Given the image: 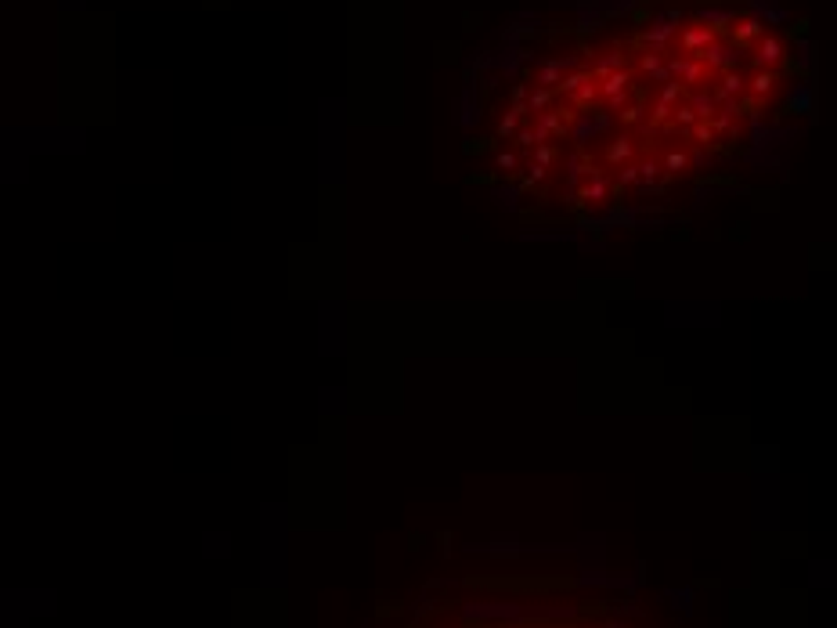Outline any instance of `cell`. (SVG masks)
Masks as SVG:
<instances>
[{"label":"cell","mask_w":837,"mask_h":628,"mask_svg":"<svg viewBox=\"0 0 837 628\" xmlns=\"http://www.w3.org/2000/svg\"><path fill=\"white\" fill-rule=\"evenodd\" d=\"M664 72H668V80H679L686 91H697V87H704L707 84V69L697 62V58H679V55H671V58H664Z\"/></svg>","instance_id":"6da1fadb"},{"label":"cell","mask_w":837,"mask_h":628,"mask_svg":"<svg viewBox=\"0 0 837 628\" xmlns=\"http://www.w3.org/2000/svg\"><path fill=\"white\" fill-rule=\"evenodd\" d=\"M571 206L574 210H581V206H595V203H603V199H610V177H607V170H595V174H588L571 195Z\"/></svg>","instance_id":"7a4b0ae2"},{"label":"cell","mask_w":837,"mask_h":628,"mask_svg":"<svg viewBox=\"0 0 837 628\" xmlns=\"http://www.w3.org/2000/svg\"><path fill=\"white\" fill-rule=\"evenodd\" d=\"M631 69L624 65V69H617V72H610V76H603V80H595V91H600V98L617 112L624 101H628V91H631Z\"/></svg>","instance_id":"3957f363"},{"label":"cell","mask_w":837,"mask_h":628,"mask_svg":"<svg viewBox=\"0 0 837 628\" xmlns=\"http://www.w3.org/2000/svg\"><path fill=\"white\" fill-rule=\"evenodd\" d=\"M679 36V51L686 55V58H700L714 40H719V33H711L707 26H700V22H690L682 33H675Z\"/></svg>","instance_id":"277c9868"},{"label":"cell","mask_w":837,"mask_h":628,"mask_svg":"<svg viewBox=\"0 0 837 628\" xmlns=\"http://www.w3.org/2000/svg\"><path fill=\"white\" fill-rule=\"evenodd\" d=\"M726 33H729V47L733 51H751L765 36V22L762 18H736Z\"/></svg>","instance_id":"5b68a950"},{"label":"cell","mask_w":837,"mask_h":628,"mask_svg":"<svg viewBox=\"0 0 837 628\" xmlns=\"http://www.w3.org/2000/svg\"><path fill=\"white\" fill-rule=\"evenodd\" d=\"M675 33H679V26H671V22L661 15L650 29H643L639 44H643L646 51H661V55H668V51H671V40H675Z\"/></svg>","instance_id":"8992f818"},{"label":"cell","mask_w":837,"mask_h":628,"mask_svg":"<svg viewBox=\"0 0 837 628\" xmlns=\"http://www.w3.org/2000/svg\"><path fill=\"white\" fill-rule=\"evenodd\" d=\"M635 159H639V145H635L631 134H617V138L607 145V152H603V163H607V167H624V163H635Z\"/></svg>","instance_id":"52a82bcc"},{"label":"cell","mask_w":837,"mask_h":628,"mask_svg":"<svg viewBox=\"0 0 837 628\" xmlns=\"http://www.w3.org/2000/svg\"><path fill=\"white\" fill-rule=\"evenodd\" d=\"M743 87H747V76L740 72V69H722L719 72V84H714V101H736L740 94H743Z\"/></svg>","instance_id":"ba28073f"},{"label":"cell","mask_w":837,"mask_h":628,"mask_svg":"<svg viewBox=\"0 0 837 628\" xmlns=\"http://www.w3.org/2000/svg\"><path fill=\"white\" fill-rule=\"evenodd\" d=\"M707 72H722V69H736V51L729 47V44H722V40H714L700 58H697Z\"/></svg>","instance_id":"9c48e42d"},{"label":"cell","mask_w":837,"mask_h":628,"mask_svg":"<svg viewBox=\"0 0 837 628\" xmlns=\"http://www.w3.org/2000/svg\"><path fill=\"white\" fill-rule=\"evenodd\" d=\"M776 87H780V72H773V69H754V72L747 76V87H743V91H751L754 101H765V98L776 94Z\"/></svg>","instance_id":"30bf717a"},{"label":"cell","mask_w":837,"mask_h":628,"mask_svg":"<svg viewBox=\"0 0 837 628\" xmlns=\"http://www.w3.org/2000/svg\"><path fill=\"white\" fill-rule=\"evenodd\" d=\"M783 62V40L780 36H762L758 47H754V69H780Z\"/></svg>","instance_id":"8fae6325"},{"label":"cell","mask_w":837,"mask_h":628,"mask_svg":"<svg viewBox=\"0 0 837 628\" xmlns=\"http://www.w3.org/2000/svg\"><path fill=\"white\" fill-rule=\"evenodd\" d=\"M740 15L733 11V8H700L697 15H693V22H700V26H707L711 33H726L733 22H736Z\"/></svg>","instance_id":"7c38bea8"},{"label":"cell","mask_w":837,"mask_h":628,"mask_svg":"<svg viewBox=\"0 0 837 628\" xmlns=\"http://www.w3.org/2000/svg\"><path fill=\"white\" fill-rule=\"evenodd\" d=\"M567 65L571 62H563V58H549L545 65H538V72H534V87H556V84H560V76L567 72Z\"/></svg>","instance_id":"4fadbf2b"},{"label":"cell","mask_w":837,"mask_h":628,"mask_svg":"<svg viewBox=\"0 0 837 628\" xmlns=\"http://www.w3.org/2000/svg\"><path fill=\"white\" fill-rule=\"evenodd\" d=\"M690 108H693V116L697 120H711L714 112H719V101H714V94L707 91V87H697V91H690V101H686Z\"/></svg>","instance_id":"5bb4252c"},{"label":"cell","mask_w":837,"mask_h":628,"mask_svg":"<svg viewBox=\"0 0 837 628\" xmlns=\"http://www.w3.org/2000/svg\"><path fill=\"white\" fill-rule=\"evenodd\" d=\"M617 69H624V55H621V47H614V51H607L603 58H595V62L588 65V72H592V80H603V76H610V72H617Z\"/></svg>","instance_id":"9a60e30c"},{"label":"cell","mask_w":837,"mask_h":628,"mask_svg":"<svg viewBox=\"0 0 837 628\" xmlns=\"http://www.w3.org/2000/svg\"><path fill=\"white\" fill-rule=\"evenodd\" d=\"M524 116H527V108H524V105H509V108L502 112V120H498V130H495V134L509 141V138H512L516 130H520V123H524Z\"/></svg>","instance_id":"2e32d148"},{"label":"cell","mask_w":837,"mask_h":628,"mask_svg":"<svg viewBox=\"0 0 837 628\" xmlns=\"http://www.w3.org/2000/svg\"><path fill=\"white\" fill-rule=\"evenodd\" d=\"M588 80H592L588 65H585V69H574V72H563V76H560V84L552 87V94H560V98H571V94H574V91H578L581 84H588Z\"/></svg>","instance_id":"e0dca14e"},{"label":"cell","mask_w":837,"mask_h":628,"mask_svg":"<svg viewBox=\"0 0 837 628\" xmlns=\"http://www.w3.org/2000/svg\"><path fill=\"white\" fill-rule=\"evenodd\" d=\"M661 170H664L668 177L686 174V170H690V152H686V148H668L664 159H661Z\"/></svg>","instance_id":"ac0fdd59"},{"label":"cell","mask_w":837,"mask_h":628,"mask_svg":"<svg viewBox=\"0 0 837 628\" xmlns=\"http://www.w3.org/2000/svg\"><path fill=\"white\" fill-rule=\"evenodd\" d=\"M617 123L621 127H646V105H643V98L639 101H624L621 108H617Z\"/></svg>","instance_id":"d6986e66"},{"label":"cell","mask_w":837,"mask_h":628,"mask_svg":"<svg viewBox=\"0 0 837 628\" xmlns=\"http://www.w3.org/2000/svg\"><path fill=\"white\" fill-rule=\"evenodd\" d=\"M595 98H600V91H595V80H588V84H581V87L567 98V105H571L574 112H588V108L595 105Z\"/></svg>","instance_id":"ffe728a7"},{"label":"cell","mask_w":837,"mask_h":628,"mask_svg":"<svg viewBox=\"0 0 837 628\" xmlns=\"http://www.w3.org/2000/svg\"><path fill=\"white\" fill-rule=\"evenodd\" d=\"M552 101H556V94H552L549 87H531V91H527V101H524V108H527V116H531V112L538 116V112H545Z\"/></svg>","instance_id":"44dd1931"},{"label":"cell","mask_w":837,"mask_h":628,"mask_svg":"<svg viewBox=\"0 0 837 628\" xmlns=\"http://www.w3.org/2000/svg\"><path fill=\"white\" fill-rule=\"evenodd\" d=\"M595 134H600V130H595V120H592L588 112H581L578 120H574V127H571V141L585 145V141H588V138H595Z\"/></svg>","instance_id":"7402d4cb"},{"label":"cell","mask_w":837,"mask_h":628,"mask_svg":"<svg viewBox=\"0 0 837 628\" xmlns=\"http://www.w3.org/2000/svg\"><path fill=\"white\" fill-rule=\"evenodd\" d=\"M668 123H671L675 130H679V134H686V130L697 123V116H693V108H690L686 101H679V105L671 108V120H668Z\"/></svg>","instance_id":"603a6c76"},{"label":"cell","mask_w":837,"mask_h":628,"mask_svg":"<svg viewBox=\"0 0 837 628\" xmlns=\"http://www.w3.org/2000/svg\"><path fill=\"white\" fill-rule=\"evenodd\" d=\"M635 170H639V181L646 184V188H657V181H661V163L653 159V155H646V159H639V163H635Z\"/></svg>","instance_id":"cb8c5ba5"},{"label":"cell","mask_w":837,"mask_h":628,"mask_svg":"<svg viewBox=\"0 0 837 628\" xmlns=\"http://www.w3.org/2000/svg\"><path fill=\"white\" fill-rule=\"evenodd\" d=\"M690 138H693V145H700V148H711L714 141H719V138H714V130H711V123L707 120H697L690 130H686Z\"/></svg>","instance_id":"d4e9b609"},{"label":"cell","mask_w":837,"mask_h":628,"mask_svg":"<svg viewBox=\"0 0 837 628\" xmlns=\"http://www.w3.org/2000/svg\"><path fill=\"white\" fill-rule=\"evenodd\" d=\"M531 152H534V155H531V163H534V167H545V170H549V167L556 163V148H552L549 141H545V145H534Z\"/></svg>","instance_id":"484cf974"},{"label":"cell","mask_w":837,"mask_h":628,"mask_svg":"<svg viewBox=\"0 0 837 628\" xmlns=\"http://www.w3.org/2000/svg\"><path fill=\"white\" fill-rule=\"evenodd\" d=\"M495 170L498 174H516V170H520V155H516V152H498L495 155Z\"/></svg>","instance_id":"4316f807"},{"label":"cell","mask_w":837,"mask_h":628,"mask_svg":"<svg viewBox=\"0 0 837 628\" xmlns=\"http://www.w3.org/2000/svg\"><path fill=\"white\" fill-rule=\"evenodd\" d=\"M512 138H516V145H520V148H527V152L538 145V141H534V127H524V123H520V130H516Z\"/></svg>","instance_id":"83f0119b"},{"label":"cell","mask_w":837,"mask_h":628,"mask_svg":"<svg viewBox=\"0 0 837 628\" xmlns=\"http://www.w3.org/2000/svg\"><path fill=\"white\" fill-rule=\"evenodd\" d=\"M527 91H531L527 84H516V87H512V105H524V101H527Z\"/></svg>","instance_id":"f1b7e54d"}]
</instances>
